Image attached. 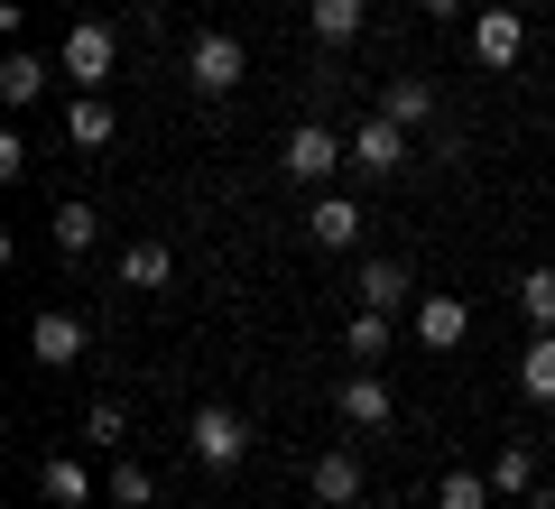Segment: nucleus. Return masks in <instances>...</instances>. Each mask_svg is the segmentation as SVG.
Masks as SVG:
<instances>
[{"label":"nucleus","mask_w":555,"mask_h":509,"mask_svg":"<svg viewBox=\"0 0 555 509\" xmlns=\"http://www.w3.org/2000/svg\"><path fill=\"white\" fill-rule=\"evenodd\" d=\"M241 75H250V47H241L232 28H204V38L185 47V84H195L204 102H222V93H241Z\"/></svg>","instance_id":"obj_1"},{"label":"nucleus","mask_w":555,"mask_h":509,"mask_svg":"<svg viewBox=\"0 0 555 509\" xmlns=\"http://www.w3.org/2000/svg\"><path fill=\"white\" fill-rule=\"evenodd\" d=\"M56 65L83 84V93H102V84L120 75V28H112V20H75V28H65V56H56Z\"/></svg>","instance_id":"obj_2"},{"label":"nucleus","mask_w":555,"mask_h":509,"mask_svg":"<svg viewBox=\"0 0 555 509\" xmlns=\"http://www.w3.org/2000/svg\"><path fill=\"white\" fill-rule=\"evenodd\" d=\"M343 157H352V139H343V130H324V120H297V130H287V149H278V167H287L297 186H334Z\"/></svg>","instance_id":"obj_3"},{"label":"nucleus","mask_w":555,"mask_h":509,"mask_svg":"<svg viewBox=\"0 0 555 509\" xmlns=\"http://www.w3.org/2000/svg\"><path fill=\"white\" fill-rule=\"evenodd\" d=\"M185 454H195L204 472H232L241 454H250V427H241V408H195V417H185Z\"/></svg>","instance_id":"obj_4"},{"label":"nucleus","mask_w":555,"mask_h":509,"mask_svg":"<svg viewBox=\"0 0 555 509\" xmlns=\"http://www.w3.org/2000/svg\"><path fill=\"white\" fill-rule=\"evenodd\" d=\"M334 408H343V427H352V435H379V427H389V417H398V398H389V380H379L371 361H361V371H343Z\"/></svg>","instance_id":"obj_5"},{"label":"nucleus","mask_w":555,"mask_h":509,"mask_svg":"<svg viewBox=\"0 0 555 509\" xmlns=\"http://www.w3.org/2000/svg\"><path fill=\"white\" fill-rule=\"evenodd\" d=\"M518 47H528V10H509V0H491V10L473 20V56L509 75V65H518Z\"/></svg>","instance_id":"obj_6"},{"label":"nucleus","mask_w":555,"mask_h":509,"mask_svg":"<svg viewBox=\"0 0 555 509\" xmlns=\"http://www.w3.org/2000/svg\"><path fill=\"white\" fill-rule=\"evenodd\" d=\"M408 139H416V130H398L389 112H371V120L352 130V167H361V177H398V167H408Z\"/></svg>","instance_id":"obj_7"},{"label":"nucleus","mask_w":555,"mask_h":509,"mask_svg":"<svg viewBox=\"0 0 555 509\" xmlns=\"http://www.w3.org/2000/svg\"><path fill=\"white\" fill-rule=\"evenodd\" d=\"M361 482H371V472H361V445H324V454H315V472H306V491H315L324 509H352V500H361Z\"/></svg>","instance_id":"obj_8"},{"label":"nucleus","mask_w":555,"mask_h":509,"mask_svg":"<svg viewBox=\"0 0 555 509\" xmlns=\"http://www.w3.org/2000/svg\"><path fill=\"white\" fill-rule=\"evenodd\" d=\"M352 306H379V315L416 306V278H408V259H361V269H352Z\"/></svg>","instance_id":"obj_9"},{"label":"nucleus","mask_w":555,"mask_h":509,"mask_svg":"<svg viewBox=\"0 0 555 509\" xmlns=\"http://www.w3.org/2000/svg\"><path fill=\"white\" fill-rule=\"evenodd\" d=\"M28 353H38L47 371H75V361H83V315H65V306H47L38 325H28Z\"/></svg>","instance_id":"obj_10"},{"label":"nucleus","mask_w":555,"mask_h":509,"mask_svg":"<svg viewBox=\"0 0 555 509\" xmlns=\"http://www.w3.org/2000/svg\"><path fill=\"white\" fill-rule=\"evenodd\" d=\"M361 232H371V222H361L352 195H315V204H306V241H315V251H352Z\"/></svg>","instance_id":"obj_11"},{"label":"nucleus","mask_w":555,"mask_h":509,"mask_svg":"<svg viewBox=\"0 0 555 509\" xmlns=\"http://www.w3.org/2000/svg\"><path fill=\"white\" fill-rule=\"evenodd\" d=\"M463 333H473V306L463 296H416V343L426 353H463Z\"/></svg>","instance_id":"obj_12"},{"label":"nucleus","mask_w":555,"mask_h":509,"mask_svg":"<svg viewBox=\"0 0 555 509\" xmlns=\"http://www.w3.org/2000/svg\"><path fill=\"white\" fill-rule=\"evenodd\" d=\"M379 112H389L398 130H426V120H436V84H426V75H389V93H379Z\"/></svg>","instance_id":"obj_13"},{"label":"nucleus","mask_w":555,"mask_h":509,"mask_svg":"<svg viewBox=\"0 0 555 509\" xmlns=\"http://www.w3.org/2000/svg\"><path fill=\"white\" fill-rule=\"evenodd\" d=\"M361 20H371V0H306V28H315L324 47H352Z\"/></svg>","instance_id":"obj_14"},{"label":"nucleus","mask_w":555,"mask_h":509,"mask_svg":"<svg viewBox=\"0 0 555 509\" xmlns=\"http://www.w3.org/2000/svg\"><path fill=\"white\" fill-rule=\"evenodd\" d=\"M167 278H177V251H167V241H130V251H120V288H167Z\"/></svg>","instance_id":"obj_15"},{"label":"nucleus","mask_w":555,"mask_h":509,"mask_svg":"<svg viewBox=\"0 0 555 509\" xmlns=\"http://www.w3.org/2000/svg\"><path fill=\"white\" fill-rule=\"evenodd\" d=\"M38 93H47V56H28V47H10V56H0V102H10V112H28Z\"/></svg>","instance_id":"obj_16"},{"label":"nucleus","mask_w":555,"mask_h":509,"mask_svg":"<svg viewBox=\"0 0 555 509\" xmlns=\"http://www.w3.org/2000/svg\"><path fill=\"white\" fill-rule=\"evenodd\" d=\"M38 491H47V509H83V500H93V472H83L75 454H47Z\"/></svg>","instance_id":"obj_17"},{"label":"nucleus","mask_w":555,"mask_h":509,"mask_svg":"<svg viewBox=\"0 0 555 509\" xmlns=\"http://www.w3.org/2000/svg\"><path fill=\"white\" fill-rule=\"evenodd\" d=\"M491 491H500V500H528V491H537V445H500L491 454Z\"/></svg>","instance_id":"obj_18"},{"label":"nucleus","mask_w":555,"mask_h":509,"mask_svg":"<svg viewBox=\"0 0 555 509\" xmlns=\"http://www.w3.org/2000/svg\"><path fill=\"white\" fill-rule=\"evenodd\" d=\"M343 353H352V361H379V353H389V315H379V306H352V315H343Z\"/></svg>","instance_id":"obj_19"},{"label":"nucleus","mask_w":555,"mask_h":509,"mask_svg":"<svg viewBox=\"0 0 555 509\" xmlns=\"http://www.w3.org/2000/svg\"><path fill=\"white\" fill-rule=\"evenodd\" d=\"M518 390H528L537 408H555V333H537L528 353H518Z\"/></svg>","instance_id":"obj_20"},{"label":"nucleus","mask_w":555,"mask_h":509,"mask_svg":"<svg viewBox=\"0 0 555 509\" xmlns=\"http://www.w3.org/2000/svg\"><path fill=\"white\" fill-rule=\"evenodd\" d=\"M47 232H56V251L75 259V251H93V241H102V214H93V204H56V222H47Z\"/></svg>","instance_id":"obj_21"},{"label":"nucleus","mask_w":555,"mask_h":509,"mask_svg":"<svg viewBox=\"0 0 555 509\" xmlns=\"http://www.w3.org/2000/svg\"><path fill=\"white\" fill-rule=\"evenodd\" d=\"M112 130H120V120H112V102H102V93H83L75 112H65V139H75V149H102Z\"/></svg>","instance_id":"obj_22"},{"label":"nucleus","mask_w":555,"mask_h":509,"mask_svg":"<svg viewBox=\"0 0 555 509\" xmlns=\"http://www.w3.org/2000/svg\"><path fill=\"white\" fill-rule=\"evenodd\" d=\"M500 491H491V472H444L436 482V509H491Z\"/></svg>","instance_id":"obj_23"},{"label":"nucleus","mask_w":555,"mask_h":509,"mask_svg":"<svg viewBox=\"0 0 555 509\" xmlns=\"http://www.w3.org/2000/svg\"><path fill=\"white\" fill-rule=\"evenodd\" d=\"M518 315H528L537 333H555V269H528V278H518Z\"/></svg>","instance_id":"obj_24"},{"label":"nucleus","mask_w":555,"mask_h":509,"mask_svg":"<svg viewBox=\"0 0 555 509\" xmlns=\"http://www.w3.org/2000/svg\"><path fill=\"white\" fill-rule=\"evenodd\" d=\"M112 500H120V509H149V500H158V472L120 454V463H112Z\"/></svg>","instance_id":"obj_25"},{"label":"nucleus","mask_w":555,"mask_h":509,"mask_svg":"<svg viewBox=\"0 0 555 509\" xmlns=\"http://www.w3.org/2000/svg\"><path fill=\"white\" fill-rule=\"evenodd\" d=\"M120 427H130V417H120L112 398H93V417H83V435H93V445H120Z\"/></svg>","instance_id":"obj_26"},{"label":"nucleus","mask_w":555,"mask_h":509,"mask_svg":"<svg viewBox=\"0 0 555 509\" xmlns=\"http://www.w3.org/2000/svg\"><path fill=\"white\" fill-rule=\"evenodd\" d=\"M20 177H28V139L0 130V186H20Z\"/></svg>","instance_id":"obj_27"},{"label":"nucleus","mask_w":555,"mask_h":509,"mask_svg":"<svg viewBox=\"0 0 555 509\" xmlns=\"http://www.w3.org/2000/svg\"><path fill=\"white\" fill-rule=\"evenodd\" d=\"M416 10H426V20H454V10H463V0H416Z\"/></svg>","instance_id":"obj_28"},{"label":"nucleus","mask_w":555,"mask_h":509,"mask_svg":"<svg viewBox=\"0 0 555 509\" xmlns=\"http://www.w3.org/2000/svg\"><path fill=\"white\" fill-rule=\"evenodd\" d=\"M528 509H555V491H528Z\"/></svg>","instance_id":"obj_29"},{"label":"nucleus","mask_w":555,"mask_h":509,"mask_svg":"<svg viewBox=\"0 0 555 509\" xmlns=\"http://www.w3.org/2000/svg\"><path fill=\"white\" fill-rule=\"evenodd\" d=\"M509 10H546V0H509Z\"/></svg>","instance_id":"obj_30"},{"label":"nucleus","mask_w":555,"mask_h":509,"mask_svg":"<svg viewBox=\"0 0 555 509\" xmlns=\"http://www.w3.org/2000/svg\"><path fill=\"white\" fill-rule=\"evenodd\" d=\"M83 509H120V500H83Z\"/></svg>","instance_id":"obj_31"}]
</instances>
